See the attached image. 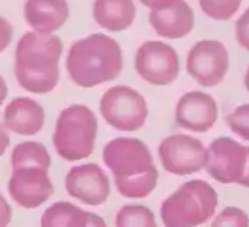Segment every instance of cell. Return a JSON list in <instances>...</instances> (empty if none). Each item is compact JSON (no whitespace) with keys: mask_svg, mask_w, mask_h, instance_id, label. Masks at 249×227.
Returning a JSON list of instances; mask_svg holds the SVG:
<instances>
[{"mask_svg":"<svg viewBox=\"0 0 249 227\" xmlns=\"http://www.w3.org/2000/svg\"><path fill=\"white\" fill-rule=\"evenodd\" d=\"M102 160L114 176V184L124 198H146L158 187L159 171L149 146L134 137L109 140L102 150Z\"/></svg>","mask_w":249,"mask_h":227,"instance_id":"cell-1","label":"cell"},{"mask_svg":"<svg viewBox=\"0 0 249 227\" xmlns=\"http://www.w3.org/2000/svg\"><path fill=\"white\" fill-rule=\"evenodd\" d=\"M63 42L57 35L26 32L16 45L15 76L25 90L48 93L60 80V57Z\"/></svg>","mask_w":249,"mask_h":227,"instance_id":"cell-2","label":"cell"},{"mask_svg":"<svg viewBox=\"0 0 249 227\" xmlns=\"http://www.w3.org/2000/svg\"><path fill=\"white\" fill-rule=\"evenodd\" d=\"M123 66L120 44L105 34H92L76 41L66 60L70 79L80 87H93L117 79Z\"/></svg>","mask_w":249,"mask_h":227,"instance_id":"cell-3","label":"cell"},{"mask_svg":"<svg viewBox=\"0 0 249 227\" xmlns=\"http://www.w3.org/2000/svg\"><path fill=\"white\" fill-rule=\"evenodd\" d=\"M219 195L203 179H191L178 187L160 206L165 227H198L210 222L217 210Z\"/></svg>","mask_w":249,"mask_h":227,"instance_id":"cell-4","label":"cell"},{"mask_svg":"<svg viewBox=\"0 0 249 227\" xmlns=\"http://www.w3.org/2000/svg\"><path fill=\"white\" fill-rule=\"evenodd\" d=\"M96 137L95 112L83 104H74L60 112L53 133V146L61 159L79 162L93 153Z\"/></svg>","mask_w":249,"mask_h":227,"instance_id":"cell-5","label":"cell"},{"mask_svg":"<svg viewBox=\"0 0 249 227\" xmlns=\"http://www.w3.org/2000/svg\"><path fill=\"white\" fill-rule=\"evenodd\" d=\"M99 112L112 128L131 133L143 128L149 117V106L140 92L130 86L118 85L102 95Z\"/></svg>","mask_w":249,"mask_h":227,"instance_id":"cell-6","label":"cell"},{"mask_svg":"<svg viewBox=\"0 0 249 227\" xmlns=\"http://www.w3.org/2000/svg\"><path fill=\"white\" fill-rule=\"evenodd\" d=\"M158 156L168 174L185 176L206 169L207 149L201 140L193 136L172 134L160 141Z\"/></svg>","mask_w":249,"mask_h":227,"instance_id":"cell-7","label":"cell"},{"mask_svg":"<svg viewBox=\"0 0 249 227\" xmlns=\"http://www.w3.org/2000/svg\"><path fill=\"white\" fill-rule=\"evenodd\" d=\"M134 67L144 82L155 86H168L174 83L181 70L177 51L162 41L143 42L136 52Z\"/></svg>","mask_w":249,"mask_h":227,"instance_id":"cell-8","label":"cell"},{"mask_svg":"<svg viewBox=\"0 0 249 227\" xmlns=\"http://www.w3.org/2000/svg\"><path fill=\"white\" fill-rule=\"evenodd\" d=\"M229 70V51L217 39L198 41L187 55V73L203 87L220 85Z\"/></svg>","mask_w":249,"mask_h":227,"instance_id":"cell-9","label":"cell"},{"mask_svg":"<svg viewBox=\"0 0 249 227\" xmlns=\"http://www.w3.org/2000/svg\"><path fill=\"white\" fill-rule=\"evenodd\" d=\"M248 162V147L231 137H217L207 149V174L225 185L238 184Z\"/></svg>","mask_w":249,"mask_h":227,"instance_id":"cell-10","label":"cell"},{"mask_svg":"<svg viewBox=\"0 0 249 227\" xmlns=\"http://www.w3.org/2000/svg\"><path fill=\"white\" fill-rule=\"evenodd\" d=\"M64 188L71 198L92 207L105 204L111 194L109 178L96 163L73 166L64 178Z\"/></svg>","mask_w":249,"mask_h":227,"instance_id":"cell-11","label":"cell"},{"mask_svg":"<svg viewBox=\"0 0 249 227\" xmlns=\"http://www.w3.org/2000/svg\"><path fill=\"white\" fill-rule=\"evenodd\" d=\"M10 198L26 210L41 207L54 192V185L47 169L26 168L12 171L7 182Z\"/></svg>","mask_w":249,"mask_h":227,"instance_id":"cell-12","label":"cell"},{"mask_svg":"<svg viewBox=\"0 0 249 227\" xmlns=\"http://www.w3.org/2000/svg\"><path fill=\"white\" fill-rule=\"evenodd\" d=\"M219 117L216 99L201 90L184 93L177 102L175 122L178 127L191 133L210 131Z\"/></svg>","mask_w":249,"mask_h":227,"instance_id":"cell-13","label":"cell"},{"mask_svg":"<svg viewBox=\"0 0 249 227\" xmlns=\"http://www.w3.org/2000/svg\"><path fill=\"white\" fill-rule=\"evenodd\" d=\"M149 22L159 36L178 39L194 29L196 17L185 0H162L150 9Z\"/></svg>","mask_w":249,"mask_h":227,"instance_id":"cell-14","label":"cell"},{"mask_svg":"<svg viewBox=\"0 0 249 227\" xmlns=\"http://www.w3.org/2000/svg\"><path fill=\"white\" fill-rule=\"evenodd\" d=\"M45 124V111L34 99L19 96L12 99L3 112V125L19 136H35Z\"/></svg>","mask_w":249,"mask_h":227,"instance_id":"cell-15","label":"cell"},{"mask_svg":"<svg viewBox=\"0 0 249 227\" xmlns=\"http://www.w3.org/2000/svg\"><path fill=\"white\" fill-rule=\"evenodd\" d=\"M25 19L36 34L53 35L69 19L67 0H26Z\"/></svg>","mask_w":249,"mask_h":227,"instance_id":"cell-16","label":"cell"},{"mask_svg":"<svg viewBox=\"0 0 249 227\" xmlns=\"http://www.w3.org/2000/svg\"><path fill=\"white\" fill-rule=\"evenodd\" d=\"M92 13L101 28L120 32L133 25L136 19V4L133 0H95Z\"/></svg>","mask_w":249,"mask_h":227,"instance_id":"cell-17","label":"cell"},{"mask_svg":"<svg viewBox=\"0 0 249 227\" xmlns=\"http://www.w3.org/2000/svg\"><path fill=\"white\" fill-rule=\"evenodd\" d=\"M89 211L67 203L58 201L50 206L41 216V227H86Z\"/></svg>","mask_w":249,"mask_h":227,"instance_id":"cell-18","label":"cell"},{"mask_svg":"<svg viewBox=\"0 0 249 227\" xmlns=\"http://www.w3.org/2000/svg\"><path fill=\"white\" fill-rule=\"evenodd\" d=\"M51 156L47 147L38 141H22L12 150V171L26 168L50 169Z\"/></svg>","mask_w":249,"mask_h":227,"instance_id":"cell-19","label":"cell"},{"mask_svg":"<svg viewBox=\"0 0 249 227\" xmlns=\"http://www.w3.org/2000/svg\"><path fill=\"white\" fill-rule=\"evenodd\" d=\"M115 227H158L155 213L140 204H128L118 210Z\"/></svg>","mask_w":249,"mask_h":227,"instance_id":"cell-20","label":"cell"},{"mask_svg":"<svg viewBox=\"0 0 249 227\" xmlns=\"http://www.w3.org/2000/svg\"><path fill=\"white\" fill-rule=\"evenodd\" d=\"M201 10L214 20L231 19L241 7L242 0H198Z\"/></svg>","mask_w":249,"mask_h":227,"instance_id":"cell-21","label":"cell"},{"mask_svg":"<svg viewBox=\"0 0 249 227\" xmlns=\"http://www.w3.org/2000/svg\"><path fill=\"white\" fill-rule=\"evenodd\" d=\"M226 124L233 134L245 141H249V104L235 108L226 117Z\"/></svg>","mask_w":249,"mask_h":227,"instance_id":"cell-22","label":"cell"},{"mask_svg":"<svg viewBox=\"0 0 249 227\" xmlns=\"http://www.w3.org/2000/svg\"><path fill=\"white\" fill-rule=\"evenodd\" d=\"M210 227H249V217L239 207H226L213 217Z\"/></svg>","mask_w":249,"mask_h":227,"instance_id":"cell-23","label":"cell"},{"mask_svg":"<svg viewBox=\"0 0 249 227\" xmlns=\"http://www.w3.org/2000/svg\"><path fill=\"white\" fill-rule=\"evenodd\" d=\"M236 39L238 42L249 51V7L241 15L236 22Z\"/></svg>","mask_w":249,"mask_h":227,"instance_id":"cell-24","label":"cell"},{"mask_svg":"<svg viewBox=\"0 0 249 227\" xmlns=\"http://www.w3.org/2000/svg\"><path fill=\"white\" fill-rule=\"evenodd\" d=\"M13 36V28L7 19L0 16V52L7 48Z\"/></svg>","mask_w":249,"mask_h":227,"instance_id":"cell-25","label":"cell"},{"mask_svg":"<svg viewBox=\"0 0 249 227\" xmlns=\"http://www.w3.org/2000/svg\"><path fill=\"white\" fill-rule=\"evenodd\" d=\"M13 211L7 200L0 194V227H7L12 222Z\"/></svg>","mask_w":249,"mask_h":227,"instance_id":"cell-26","label":"cell"},{"mask_svg":"<svg viewBox=\"0 0 249 227\" xmlns=\"http://www.w3.org/2000/svg\"><path fill=\"white\" fill-rule=\"evenodd\" d=\"M9 143H10V139H9L7 130H6L4 125L0 122V157L6 153V150H7V147H9Z\"/></svg>","mask_w":249,"mask_h":227,"instance_id":"cell-27","label":"cell"},{"mask_svg":"<svg viewBox=\"0 0 249 227\" xmlns=\"http://www.w3.org/2000/svg\"><path fill=\"white\" fill-rule=\"evenodd\" d=\"M86 227H108V226H107L105 220H104L99 214H96V213H90V211H89V219H88V225H86Z\"/></svg>","mask_w":249,"mask_h":227,"instance_id":"cell-28","label":"cell"},{"mask_svg":"<svg viewBox=\"0 0 249 227\" xmlns=\"http://www.w3.org/2000/svg\"><path fill=\"white\" fill-rule=\"evenodd\" d=\"M238 185L244 187V188H249V147H248V162H247V168L244 172V176L241 178V181L238 182Z\"/></svg>","mask_w":249,"mask_h":227,"instance_id":"cell-29","label":"cell"},{"mask_svg":"<svg viewBox=\"0 0 249 227\" xmlns=\"http://www.w3.org/2000/svg\"><path fill=\"white\" fill-rule=\"evenodd\" d=\"M6 96H7V85H6L4 79L1 77V74H0V105L4 102Z\"/></svg>","mask_w":249,"mask_h":227,"instance_id":"cell-30","label":"cell"},{"mask_svg":"<svg viewBox=\"0 0 249 227\" xmlns=\"http://www.w3.org/2000/svg\"><path fill=\"white\" fill-rule=\"evenodd\" d=\"M140 1H142L144 6H147V7H150V9H152V7H155V6H156L159 1H162V0H140Z\"/></svg>","mask_w":249,"mask_h":227,"instance_id":"cell-31","label":"cell"},{"mask_svg":"<svg viewBox=\"0 0 249 227\" xmlns=\"http://www.w3.org/2000/svg\"><path fill=\"white\" fill-rule=\"evenodd\" d=\"M245 87H247V90L249 92V67L248 70H247V74H245Z\"/></svg>","mask_w":249,"mask_h":227,"instance_id":"cell-32","label":"cell"}]
</instances>
